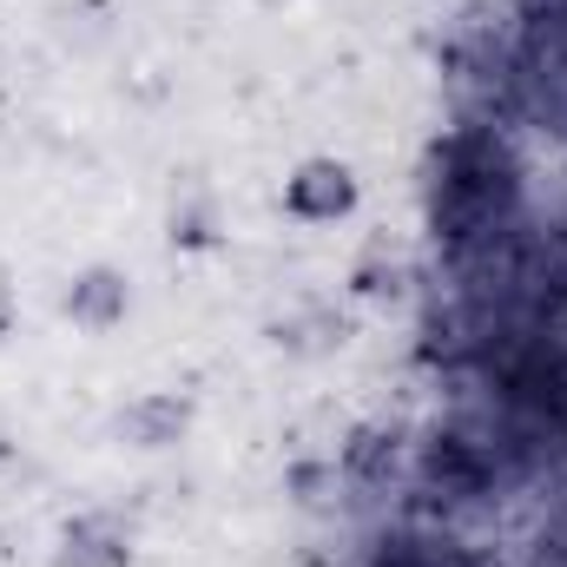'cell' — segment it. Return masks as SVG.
I'll list each match as a JSON object with an SVG mask.
<instances>
[{"label":"cell","mask_w":567,"mask_h":567,"mask_svg":"<svg viewBox=\"0 0 567 567\" xmlns=\"http://www.w3.org/2000/svg\"><path fill=\"white\" fill-rule=\"evenodd\" d=\"M508 205H515L508 158L488 140L449 145V165H442V185H435V225L449 231V245H468V238L495 231V218Z\"/></svg>","instance_id":"1"},{"label":"cell","mask_w":567,"mask_h":567,"mask_svg":"<svg viewBox=\"0 0 567 567\" xmlns=\"http://www.w3.org/2000/svg\"><path fill=\"white\" fill-rule=\"evenodd\" d=\"M429 475H435L449 495H482V488H488V462H482L462 435H442V442L429 449Z\"/></svg>","instance_id":"2"},{"label":"cell","mask_w":567,"mask_h":567,"mask_svg":"<svg viewBox=\"0 0 567 567\" xmlns=\"http://www.w3.org/2000/svg\"><path fill=\"white\" fill-rule=\"evenodd\" d=\"M290 205H297L303 218H330V212H343V205H350V172H343V165H310V172L290 185Z\"/></svg>","instance_id":"3"},{"label":"cell","mask_w":567,"mask_h":567,"mask_svg":"<svg viewBox=\"0 0 567 567\" xmlns=\"http://www.w3.org/2000/svg\"><path fill=\"white\" fill-rule=\"evenodd\" d=\"M60 567H126V542H120L106 522H86V528H73V535H66Z\"/></svg>","instance_id":"4"},{"label":"cell","mask_w":567,"mask_h":567,"mask_svg":"<svg viewBox=\"0 0 567 567\" xmlns=\"http://www.w3.org/2000/svg\"><path fill=\"white\" fill-rule=\"evenodd\" d=\"M377 567H482V561H468L462 548H442V542H396Z\"/></svg>","instance_id":"5"},{"label":"cell","mask_w":567,"mask_h":567,"mask_svg":"<svg viewBox=\"0 0 567 567\" xmlns=\"http://www.w3.org/2000/svg\"><path fill=\"white\" fill-rule=\"evenodd\" d=\"M120 303H126V290H120V278H106V271H100V278H86L80 290H73V310H80V317H100V323H106Z\"/></svg>","instance_id":"6"},{"label":"cell","mask_w":567,"mask_h":567,"mask_svg":"<svg viewBox=\"0 0 567 567\" xmlns=\"http://www.w3.org/2000/svg\"><path fill=\"white\" fill-rule=\"evenodd\" d=\"M133 423H140L145 435H152V442H158V435H165V429H178V423H185V410H178V403H152V410H140V416H133Z\"/></svg>","instance_id":"7"},{"label":"cell","mask_w":567,"mask_h":567,"mask_svg":"<svg viewBox=\"0 0 567 567\" xmlns=\"http://www.w3.org/2000/svg\"><path fill=\"white\" fill-rule=\"evenodd\" d=\"M0 323H7V297H0Z\"/></svg>","instance_id":"8"}]
</instances>
